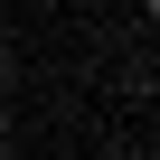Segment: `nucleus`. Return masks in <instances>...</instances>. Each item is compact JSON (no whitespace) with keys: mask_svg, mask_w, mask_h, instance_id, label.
Returning a JSON list of instances; mask_svg holds the SVG:
<instances>
[{"mask_svg":"<svg viewBox=\"0 0 160 160\" xmlns=\"http://www.w3.org/2000/svg\"><path fill=\"white\" fill-rule=\"evenodd\" d=\"M0 66H10V38H0Z\"/></svg>","mask_w":160,"mask_h":160,"instance_id":"obj_1","label":"nucleus"},{"mask_svg":"<svg viewBox=\"0 0 160 160\" xmlns=\"http://www.w3.org/2000/svg\"><path fill=\"white\" fill-rule=\"evenodd\" d=\"M0 141H10V113H0Z\"/></svg>","mask_w":160,"mask_h":160,"instance_id":"obj_2","label":"nucleus"},{"mask_svg":"<svg viewBox=\"0 0 160 160\" xmlns=\"http://www.w3.org/2000/svg\"><path fill=\"white\" fill-rule=\"evenodd\" d=\"M151 19H160V0H151Z\"/></svg>","mask_w":160,"mask_h":160,"instance_id":"obj_3","label":"nucleus"}]
</instances>
